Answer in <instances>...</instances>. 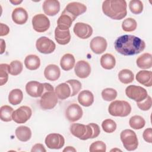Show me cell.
Returning a JSON list of instances; mask_svg holds the SVG:
<instances>
[{
  "instance_id": "cell-30",
  "label": "cell",
  "mask_w": 152,
  "mask_h": 152,
  "mask_svg": "<svg viewBox=\"0 0 152 152\" xmlns=\"http://www.w3.org/2000/svg\"><path fill=\"white\" fill-rule=\"evenodd\" d=\"M116 64L115 56L110 53H105L101 56L100 65L105 69H113Z\"/></svg>"
},
{
  "instance_id": "cell-26",
  "label": "cell",
  "mask_w": 152,
  "mask_h": 152,
  "mask_svg": "<svg viewBox=\"0 0 152 152\" xmlns=\"http://www.w3.org/2000/svg\"><path fill=\"white\" fill-rule=\"evenodd\" d=\"M137 66L141 69H149L152 66V55L149 53H144L137 59Z\"/></svg>"
},
{
  "instance_id": "cell-36",
  "label": "cell",
  "mask_w": 152,
  "mask_h": 152,
  "mask_svg": "<svg viewBox=\"0 0 152 152\" xmlns=\"http://www.w3.org/2000/svg\"><path fill=\"white\" fill-rule=\"evenodd\" d=\"M137 27V21L132 18H127L125 19L122 24V28L126 32L134 31Z\"/></svg>"
},
{
  "instance_id": "cell-48",
  "label": "cell",
  "mask_w": 152,
  "mask_h": 152,
  "mask_svg": "<svg viewBox=\"0 0 152 152\" xmlns=\"http://www.w3.org/2000/svg\"><path fill=\"white\" fill-rule=\"evenodd\" d=\"M63 151H76V149H75L73 147H71V146H68L66 148H65L63 150Z\"/></svg>"
},
{
  "instance_id": "cell-9",
  "label": "cell",
  "mask_w": 152,
  "mask_h": 152,
  "mask_svg": "<svg viewBox=\"0 0 152 152\" xmlns=\"http://www.w3.org/2000/svg\"><path fill=\"white\" fill-rule=\"evenodd\" d=\"M32 26L36 31L43 33L49 29L50 27V21L45 14H38L33 17Z\"/></svg>"
},
{
  "instance_id": "cell-34",
  "label": "cell",
  "mask_w": 152,
  "mask_h": 152,
  "mask_svg": "<svg viewBox=\"0 0 152 152\" xmlns=\"http://www.w3.org/2000/svg\"><path fill=\"white\" fill-rule=\"evenodd\" d=\"M129 124L134 129H141L145 126V121L142 116L135 115L129 119Z\"/></svg>"
},
{
  "instance_id": "cell-14",
  "label": "cell",
  "mask_w": 152,
  "mask_h": 152,
  "mask_svg": "<svg viewBox=\"0 0 152 152\" xmlns=\"http://www.w3.org/2000/svg\"><path fill=\"white\" fill-rule=\"evenodd\" d=\"M73 30L75 34L82 39H88L93 33V28L90 25L81 22H78L74 25Z\"/></svg>"
},
{
  "instance_id": "cell-7",
  "label": "cell",
  "mask_w": 152,
  "mask_h": 152,
  "mask_svg": "<svg viewBox=\"0 0 152 152\" xmlns=\"http://www.w3.org/2000/svg\"><path fill=\"white\" fill-rule=\"evenodd\" d=\"M125 94L128 97L136 102L144 100L148 96L147 91L145 88L136 85L128 86L125 89Z\"/></svg>"
},
{
  "instance_id": "cell-46",
  "label": "cell",
  "mask_w": 152,
  "mask_h": 152,
  "mask_svg": "<svg viewBox=\"0 0 152 152\" xmlns=\"http://www.w3.org/2000/svg\"><path fill=\"white\" fill-rule=\"evenodd\" d=\"M10 32V28L8 26L3 23H1V36H4L7 35Z\"/></svg>"
},
{
  "instance_id": "cell-33",
  "label": "cell",
  "mask_w": 152,
  "mask_h": 152,
  "mask_svg": "<svg viewBox=\"0 0 152 152\" xmlns=\"http://www.w3.org/2000/svg\"><path fill=\"white\" fill-rule=\"evenodd\" d=\"M13 109L8 105H4L0 109V117L1 119L4 122H10L12 120Z\"/></svg>"
},
{
  "instance_id": "cell-22",
  "label": "cell",
  "mask_w": 152,
  "mask_h": 152,
  "mask_svg": "<svg viewBox=\"0 0 152 152\" xmlns=\"http://www.w3.org/2000/svg\"><path fill=\"white\" fill-rule=\"evenodd\" d=\"M55 39L59 45H65L68 44L71 40L69 30H62L56 27L55 29Z\"/></svg>"
},
{
  "instance_id": "cell-49",
  "label": "cell",
  "mask_w": 152,
  "mask_h": 152,
  "mask_svg": "<svg viewBox=\"0 0 152 152\" xmlns=\"http://www.w3.org/2000/svg\"><path fill=\"white\" fill-rule=\"evenodd\" d=\"M11 3H12L14 5H18L19 4L21 3L23 1H10Z\"/></svg>"
},
{
  "instance_id": "cell-25",
  "label": "cell",
  "mask_w": 152,
  "mask_h": 152,
  "mask_svg": "<svg viewBox=\"0 0 152 152\" xmlns=\"http://www.w3.org/2000/svg\"><path fill=\"white\" fill-rule=\"evenodd\" d=\"M78 101L82 106L88 107L94 102L93 94L89 90L81 91L78 96Z\"/></svg>"
},
{
  "instance_id": "cell-45",
  "label": "cell",
  "mask_w": 152,
  "mask_h": 152,
  "mask_svg": "<svg viewBox=\"0 0 152 152\" xmlns=\"http://www.w3.org/2000/svg\"><path fill=\"white\" fill-rule=\"evenodd\" d=\"M31 152H36V151H40V152H46V150L43 144L37 143L34 145L31 150Z\"/></svg>"
},
{
  "instance_id": "cell-8",
  "label": "cell",
  "mask_w": 152,
  "mask_h": 152,
  "mask_svg": "<svg viewBox=\"0 0 152 152\" xmlns=\"http://www.w3.org/2000/svg\"><path fill=\"white\" fill-rule=\"evenodd\" d=\"M40 106L43 110L53 109L58 103V97L55 90H48L40 97Z\"/></svg>"
},
{
  "instance_id": "cell-39",
  "label": "cell",
  "mask_w": 152,
  "mask_h": 152,
  "mask_svg": "<svg viewBox=\"0 0 152 152\" xmlns=\"http://www.w3.org/2000/svg\"><path fill=\"white\" fill-rule=\"evenodd\" d=\"M116 96L117 91L112 88H106L102 91V97L103 99L107 102L115 100Z\"/></svg>"
},
{
  "instance_id": "cell-32",
  "label": "cell",
  "mask_w": 152,
  "mask_h": 152,
  "mask_svg": "<svg viewBox=\"0 0 152 152\" xmlns=\"http://www.w3.org/2000/svg\"><path fill=\"white\" fill-rule=\"evenodd\" d=\"M119 80L124 84H129L134 80V73L128 69H124L119 71L118 74Z\"/></svg>"
},
{
  "instance_id": "cell-27",
  "label": "cell",
  "mask_w": 152,
  "mask_h": 152,
  "mask_svg": "<svg viewBox=\"0 0 152 152\" xmlns=\"http://www.w3.org/2000/svg\"><path fill=\"white\" fill-rule=\"evenodd\" d=\"M15 136L20 141L26 142L31 137V129L26 126H20L17 127L15 131Z\"/></svg>"
},
{
  "instance_id": "cell-42",
  "label": "cell",
  "mask_w": 152,
  "mask_h": 152,
  "mask_svg": "<svg viewBox=\"0 0 152 152\" xmlns=\"http://www.w3.org/2000/svg\"><path fill=\"white\" fill-rule=\"evenodd\" d=\"M106 150V145L105 143L102 141H97L93 142L89 148L90 152L94 151H103L105 152Z\"/></svg>"
},
{
  "instance_id": "cell-16",
  "label": "cell",
  "mask_w": 152,
  "mask_h": 152,
  "mask_svg": "<svg viewBox=\"0 0 152 152\" xmlns=\"http://www.w3.org/2000/svg\"><path fill=\"white\" fill-rule=\"evenodd\" d=\"M107 46L106 40L101 36H96L93 38L90 43V49L96 54L103 53L106 50Z\"/></svg>"
},
{
  "instance_id": "cell-43",
  "label": "cell",
  "mask_w": 152,
  "mask_h": 152,
  "mask_svg": "<svg viewBox=\"0 0 152 152\" xmlns=\"http://www.w3.org/2000/svg\"><path fill=\"white\" fill-rule=\"evenodd\" d=\"M137 105L138 108L142 110L146 111L149 110L151 107V97L150 96L140 102H137Z\"/></svg>"
},
{
  "instance_id": "cell-44",
  "label": "cell",
  "mask_w": 152,
  "mask_h": 152,
  "mask_svg": "<svg viewBox=\"0 0 152 152\" xmlns=\"http://www.w3.org/2000/svg\"><path fill=\"white\" fill-rule=\"evenodd\" d=\"M142 137H143L144 140L146 142H147L148 143H151V142H152V129L151 128L145 129L142 134Z\"/></svg>"
},
{
  "instance_id": "cell-6",
  "label": "cell",
  "mask_w": 152,
  "mask_h": 152,
  "mask_svg": "<svg viewBox=\"0 0 152 152\" xmlns=\"http://www.w3.org/2000/svg\"><path fill=\"white\" fill-rule=\"evenodd\" d=\"M121 140L125 148L128 151L136 150L138 145L137 136L134 131L131 129H125L121 132Z\"/></svg>"
},
{
  "instance_id": "cell-1",
  "label": "cell",
  "mask_w": 152,
  "mask_h": 152,
  "mask_svg": "<svg viewBox=\"0 0 152 152\" xmlns=\"http://www.w3.org/2000/svg\"><path fill=\"white\" fill-rule=\"evenodd\" d=\"M115 50L124 56H131L142 52L145 43L140 37L131 34H125L119 36L115 41Z\"/></svg>"
},
{
  "instance_id": "cell-2",
  "label": "cell",
  "mask_w": 152,
  "mask_h": 152,
  "mask_svg": "<svg viewBox=\"0 0 152 152\" xmlns=\"http://www.w3.org/2000/svg\"><path fill=\"white\" fill-rule=\"evenodd\" d=\"M126 2L124 0H106L102 4L103 12L113 20H121L127 14Z\"/></svg>"
},
{
  "instance_id": "cell-5",
  "label": "cell",
  "mask_w": 152,
  "mask_h": 152,
  "mask_svg": "<svg viewBox=\"0 0 152 152\" xmlns=\"http://www.w3.org/2000/svg\"><path fill=\"white\" fill-rule=\"evenodd\" d=\"M54 90L53 87L49 83H40L36 81H31L26 85L27 93L33 97H41L44 92L47 90Z\"/></svg>"
},
{
  "instance_id": "cell-12",
  "label": "cell",
  "mask_w": 152,
  "mask_h": 152,
  "mask_svg": "<svg viewBox=\"0 0 152 152\" xmlns=\"http://www.w3.org/2000/svg\"><path fill=\"white\" fill-rule=\"evenodd\" d=\"M45 142L49 148L58 150L64 145L65 139L59 134L52 133L46 136Z\"/></svg>"
},
{
  "instance_id": "cell-28",
  "label": "cell",
  "mask_w": 152,
  "mask_h": 152,
  "mask_svg": "<svg viewBox=\"0 0 152 152\" xmlns=\"http://www.w3.org/2000/svg\"><path fill=\"white\" fill-rule=\"evenodd\" d=\"M75 58L71 53H66L62 56L60 61V65L64 71L71 70L75 65Z\"/></svg>"
},
{
  "instance_id": "cell-23",
  "label": "cell",
  "mask_w": 152,
  "mask_h": 152,
  "mask_svg": "<svg viewBox=\"0 0 152 152\" xmlns=\"http://www.w3.org/2000/svg\"><path fill=\"white\" fill-rule=\"evenodd\" d=\"M135 78L138 83L146 87L152 86V72L150 71H140L137 74Z\"/></svg>"
},
{
  "instance_id": "cell-37",
  "label": "cell",
  "mask_w": 152,
  "mask_h": 152,
  "mask_svg": "<svg viewBox=\"0 0 152 152\" xmlns=\"http://www.w3.org/2000/svg\"><path fill=\"white\" fill-rule=\"evenodd\" d=\"M129 8L132 13L139 14L143 11V4L140 0H132L129 2Z\"/></svg>"
},
{
  "instance_id": "cell-3",
  "label": "cell",
  "mask_w": 152,
  "mask_h": 152,
  "mask_svg": "<svg viewBox=\"0 0 152 152\" xmlns=\"http://www.w3.org/2000/svg\"><path fill=\"white\" fill-rule=\"evenodd\" d=\"M70 132L75 137L81 140H86L98 137L100 129L99 125L94 123H90L87 125L75 123L71 125Z\"/></svg>"
},
{
  "instance_id": "cell-21",
  "label": "cell",
  "mask_w": 152,
  "mask_h": 152,
  "mask_svg": "<svg viewBox=\"0 0 152 152\" xmlns=\"http://www.w3.org/2000/svg\"><path fill=\"white\" fill-rule=\"evenodd\" d=\"M74 20L65 11H63L57 20V27L62 30H69Z\"/></svg>"
},
{
  "instance_id": "cell-11",
  "label": "cell",
  "mask_w": 152,
  "mask_h": 152,
  "mask_svg": "<svg viewBox=\"0 0 152 152\" xmlns=\"http://www.w3.org/2000/svg\"><path fill=\"white\" fill-rule=\"evenodd\" d=\"M32 111L30 107L22 106L14 110L12 113V120L17 124L26 122L31 116Z\"/></svg>"
},
{
  "instance_id": "cell-29",
  "label": "cell",
  "mask_w": 152,
  "mask_h": 152,
  "mask_svg": "<svg viewBox=\"0 0 152 152\" xmlns=\"http://www.w3.org/2000/svg\"><path fill=\"white\" fill-rule=\"evenodd\" d=\"M25 66L29 70H36L40 65V59L36 55H27L24 59Z\"/></svg>"
},
{
  "instance_id": "cell-35",
  "label": "cell",
  "mask_w": 152,
  "mask_h": 152,
  "mask_svg": "<svg viewBox=\"0 0 152 152\" xmlns=\"http://www.w3.org/2000/svg\"><path fill=\"white\" fill-rule=\"evenodd\" d=\"M23 65L21 61L15 60L9 65V74L12 75H17L23 71Z\"/></svg>"
},
{
  "instance_id": "cell-47",
  "label": "cell",
  "mask_w": 152,
  "mask_h": 152,
  "mask_svg": "<svg viewBox=\"0 0 152 152\" xmlns=\"http://www.w3.org/2000/svg\"><path fill=\"white\" fill-rule=\"evenodd\" d=\"M5 50V42L4 39H1V54H2Z\"/></svg>"
},
{
  "instance_id": "cell-17",
  "label": "cell",
  "mask_w": 152,
  "mask_h": 152,
  "mask_svg": "<svg viewBox=\"0 0 152 152\" xmlns=\"http://www.w3.org/2000/svg\"><path fill=\"white\" fill-rule=\"evenodd\" d=\"M75 75L80 78H86L91 73V66L89 63L86 61H78L74 66Z\"/></svg>"
},
{
  "instance_id": "cell-10",
  "label": "cell",
  "mask_w": 152,
  "mask_h": 152,
  "mask_svg": "<svg viewBox=\"0 0 152 152\" xmlns=\"http://www.w3.org/2000/svg\"><path fill=\"white\" fill-rule=\"evenodd\" d=\"M36 47L39 52L44 54H49L55 50L56 45L48 37L42 36L36 40Z\"/></svg>"
},
{
  "instance_id": "cell-20",
  "label": "cell",
  "mask_w": 152,
  "mask_h": 152,
  "mask_svg": "<svg viewBox=\"0 0 152 152\" xmlns=\"http://www.w3.org/2000/svg\"><path fill=\"white\" fill-rule=\"evenodd\" d=\"M44 75L48 80L56 81L61 75L60 68L55 64H49L46 66L44 70Z\"/></svg>"
},
{
  "instance_id": "cell-13",
  "label": "cell",
  "mask_w": 152,
  "mask_h": 152,
  "mask_svg": "<svg viewBox=\"0 0 152 152\" xmlns=\"http://www.w3.org/2000/svg\"><path fill=\"white\" fill-rule=\"evenodd\" d=\"M86 10L87 7L84 4L78 2H72L66 5L64 11L75 20L78 16L84 13Z\"/></svg>"
},
{
  "instance_id": "cell-24",
  "label": "cell",
  "mask_w": 152,
  "mask_h": 152,
  "mask_svg": "<svg viewBox=\"0 0 152 152\" xmlns=\"http://www.w3.org/2000/svg\"><path fill=\"white\" fill-rule=\"evenodd\" d=\"M55 92L58 97L61 100H65L71 96V90L70 86L66 83H63L58 85L55 89Z\"/></svg>"
},
{
  "instance_id": "cell-15",
  "label": "cell",
  "mask_w": 152,
  "mask_h": 152,
  "mask_svg": "<svg viewBox=\"0 0 152 152\" xmlns=\"http://www.w3.org/2000/svg\"><path fill=\"white\" fill-rule=\"evenodd\" d=\"M83 110L77 103L69 104L65 110V117L70 122H74L80 119L83 116Z\"/></svg>"
},
{
  "instance_id": "cell-4",
  "label": "cell",
  "mask_w": 152,
  "mask_h": 152,
  "mask_svg": "<svg viewBox=\"0 0 152 152\" xmlns=\"http://www.w3.org/2000/svg\"><path fill=\"white\" fill-rule=\"evenodd\" d=\"M108 111L113 116L125 117L131 112L130 104L125 100H115L109 106Z\"/></svg>"
},
{
  "instance_id": "cell-40",
  "label": "cell",
  "mask_w": 152,
  "mask_h": 152,
  "mask_svg": "<svg viewBox=\"0 0 152 152\" xmlns=\"http://www.w3.org/2000/svg\"><path fill=\"white\" fill-rule=\"evenodd\" d=\"M102 127L104 132L107 133H112L116 129V124L112 119H106L103 121Z\"/></svg>"
},
{
  "instance_id": "cell-41",
  "label": "cell",
  "mask_w": 152,
  "mask_h": 152,
  "mask_svg": "<svg viewBox=\"0 0 152 152\" xmlns=\"http://www.w3.org/2000/svg\"><path fill=\"white\" fill-rule=\"evenodd\" d=\"M65 83L69 84L71 90V97L77 94L81 88V83L77 80H69Z\"/></svg>"
},
{
  "instance_id": "cell-19",
  "label": "cell",
  "mask_w": 152,
  "mask_h": 152,
  "mask_svg": "<svg viewBox=\"0 0 152 152\" xmlns=\"http://www.w3.org/2000/svg\"><path fill=\"white\" fill-rule=\"evenodd\" d=\"M12 19L17 24H24L27 22L28 19L27 12L22 7L16 8L12 12Z\"/></svg>"
},
{
  "instance_id": "cell-18",
  "label": "cell",
  "mask_w": 152,
  "mask_h": 152,
  "mask_svg": "<svg viewBox=\"0 0 152 152\" xmlns=\"http://www.w3.org/2000/svg\"><path fill=\"white\" fill-rule=\"evenodd\" d=\"M42 8L45 14L54 16L60 10V3L56 0H45L43 3Z\"/></svg>"
},
{
  "instance_id": "cell-38",
  "label": "cell",
  "mask_w": 152,
  "mask_h": 152,
  "mask_svg": "<svg viewBox=\"0 0 152 152\" xmlns=\"http://www.w3.org/2000/svg\"><path fill=\"white\" fill-rule=\"evenodd\" d=\"M9 65L1 64L0 65V85L3 86L7 83L8 79Z\"/></svg>"
},
{
  "instance_id": "cell-31",
  "label": "cell",
  "mask_w": 152,
  "mask_h": 152,
  "mask_svg": "<svg viewBox=\"0 0 152 152\" xmlns=\"http://www.w3.org/2000/svg\"><path fill=\"white\" fill-rule=\"evenodd\" d=\"M23 99V94L20 89L15 88L12 90L8 95V102L12 105L20 104Z\"/></svg>"
}]
</instances>
